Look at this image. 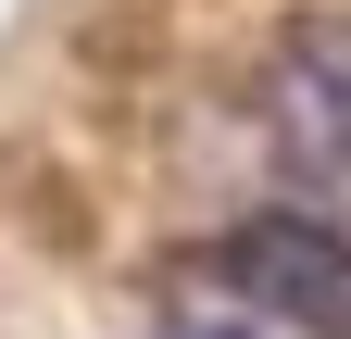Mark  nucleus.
<instances>
[{
	"label": "nucleus",
	"mask_w": 351,
	"mask_h": 339,
	"mask_svg": "<svg viewBox=\"0 0 351 339\" xmlns=\"http://www.w3.org/2000/svg\"><path fill=\"white\" fill-rule=\"evenodd\" d=\"M201 277L226 289L251 327H276V339H351V226L339 214L263 201V214L201 239Z\"/></svg>",
	"instance_id": "nucleus-1"
},
{
	"label": "nucleus",
	"mask_w": 351,
	"mask_h": 339,
	"mask_svg": "<svg viewBox=\"0 0 351 339\" xmlns=\"http://www.w3.org/2000/svg\"><path fill=\"white\" fill-rule=\"evenodd\" d=\"M151 339H276V327H251V314H163Z\"/></svg>",
	"instance_id": "nucleus-3"
},
{
	"label": "nucleus",
	"mask_w": 351,
	"mask_h": 339,
	"mask_svg": "<svg viewBox=\"0 0 351 339\" xmlns=\"http://www.w3.org/2000/svg\"><path fill=\"white\" fill-rule=\"evenodd\" d=\"M263 151L314 201H351V13H289L263 51Z\"/></svg>",
	"instance_id": "nucleus-2"
}]
</instances>
